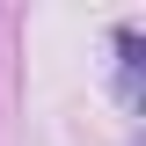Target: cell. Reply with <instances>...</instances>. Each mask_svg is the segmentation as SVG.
Instances as JSON below:
<instances>
[{
  "label": "cell",
  "instance_id": "cell-1",
  "mask_svg": "<svg viewBox=\"0 0 146 146\" xmlns=\"http://www.w3.org/2000/svg\"><path fill=\"white\" fill-rule=\"evenodd\" d=\"M117 58H124V66H117V95H124V110L139 102V36L131 29H117Z\"/></svg>",
  "mask_w": 146,
  "mask_h": 146
}]
</instances>
